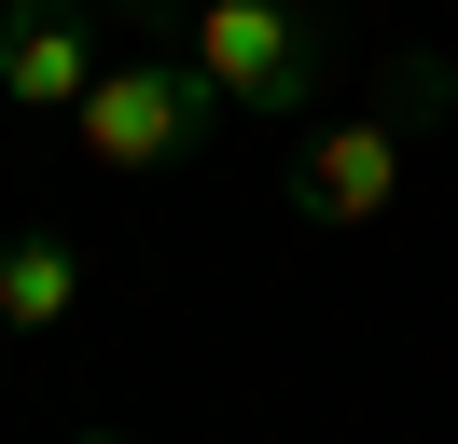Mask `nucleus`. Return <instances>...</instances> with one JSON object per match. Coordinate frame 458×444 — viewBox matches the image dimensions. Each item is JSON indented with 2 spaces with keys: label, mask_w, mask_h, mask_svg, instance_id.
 Listing matches in <instances>:
<instances>
[{
  "label": "nucleus",
  "mask_w": 458,
  "mask_h": 444,
  "mask_svg": "<svg viewBox=\"0 0 458 444\" xmlns=\"http://www.w3.org/2000/svg\"><path fill=\"white\" fill-rule=\"evenodd\" d=\"M167 56L223 98V125H306L347 70V14L334 0H181Z\"/></svg>",
  "instance_id": "1"
},
{
  "label": "nucleus",
  "mask_w": 458,
  "mask_h": 444,
  "mask_svg": "<svg viewBox=\"0 0 458 444\" xmlns=\"http://www.w3.org/2000/svg\"><path fill=\"white\" fill-rule=\"evenodd\" d=\"M445 98H458V70H445V56H403L375 98L319 111V125H306V153H292V222H319V236H375V222L403 209L417 125H430Z\"/></svg>",
  "instance_id": "2"
},
{
  "label": "nucleus",
  "mask_w": 458,
  "mask_h": 444,
  "mask_svg": "<svg viewBox=\"0 0 458 444\" xmlns=\"http://www.w3.org/2000/svg\"><path fill=\"white\" fill-rule=\"evenodd\" d=\"M84 166H112V181H153V166H195L208 139H223V98H208L181 56H112V70L84 83Z\"/></svg>",
  "instance_id": "3"
},
{
  "label": "nucleus",
  "mask_w": 458,
  "mask_h": 444,
  "mask_svg": "<svg viewBox=\"0 0 458 444\" xmlns=\"http://www.w3.org/2000/svg\"><path fill=\"white\" fill-rule=\"evenodd\" d=\"M98 56V0H0V98L14 111H84Z\"/></svg>",
  "instance_id": "4"
},
{
  "label": "nucleus",
  "mask_w": 458,
  "mask_h": 444,
  "mask_svg": "<svg viewBox=\"0 0 458 444\" xmlns=\"http://www.w3.org/2000/svg\"><path fill=\"white\" fill-rule=\"evenodd\" d=\"M84 320V250L56 236V222H29V236H0V333H70Z\"/></svg>",
  "instance_id": "5"
},
{
  "label": "nucleus",
  "mask_w": 458,
  "mask_h": 444,
  "mask_svg": "<svg viewBox=\"0 0 458 444\" xmlns=\"http://www.w3.org/2000/svg\"><path fill=\"white\" fill-rule=\"evenodd\" d=\"M98 14H140V28H167V14H181V0H98Z\"/></svg>",
  "instance_id": "6"
},
{
  "label": "nucleus",
  "mask_w": 458,
  "mask_h": 444,
  "mask_svg": "<svg viewBox=\"0 0 458 444\" xmlns=\"http://www.w3.org/2000/svg\"><path fill=\"white\" fill-rule=\"evenodd\" d=\"M70 444H125V431H70Z\"/></svg>",
  "instance_id": "7"
}]
</instances>
